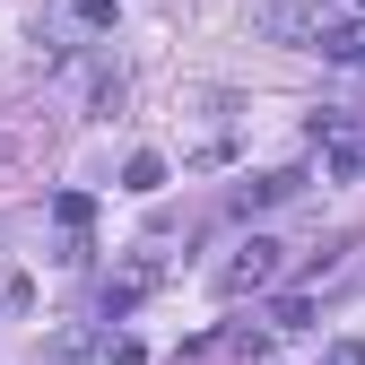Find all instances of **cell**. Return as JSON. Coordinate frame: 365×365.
<instances>
[{
    "label": "cell",
    "mask_w": 365,
    "mask_h": 365,
    "mask_svg": "<svg viewBox=\"0 0 365 365\" xmlns=\"http://www.w3.org/2000/svg\"><path fill=\"white\" fill-rule=\"evenodd\" d=\"M322 365H365V339H331V348H322Z\"/></svg>",
    "instance_id": "8fae6325"
},
{
    "label": "cell",
    "mask_w": 365,
    "mask_h": 365,
    "mask_svg": "<svg viewBox=\"0 0 365 365\" xmlns=\"http://www.w3.org/2000/svg\"><path fill=\"white\" fill-rule=\"evenodd\" d=\"M356 9H365V0H356Z\"/></svg>",
    "instance_id": "4fadbf2b"
},
{
    "label": "cell",
    "mask_w": 365,
    "mask_h": 365,
    "mask_svg": "<svg viewBox=\"0 0 365 365\" xmlns=\"http://www.w3.org/2000/svg\"><path fill=\"white\" fill-rule=\"evenodd\" d=\"M269 43H296V53H322V9H313V0H261V18H252Z\"/></svg>",
    "instance_id": "7a4b0ae2"
},
{
    "label": "cell",
    "mask_w": 365,
    "mask_h": 365,
    "mask_svg": "<svg viewBox=\"0 0 365 365\" xmlns=\"http://www.w3.org/2000/svg\"><path fill=\"white\" fill-rule=\"evenodd\" d=\"M78 9V26H113V0H70Z\"/></svg>",
    "instance_id": "7c38bea8"
},
{
    "label": "cell",
    "mask_w": 365,
    "mask_h": 365,
    "mask_svg": "<svg viewBox=\"0 0 365 365\" xmlns=\"http://www.w3.org/2000/svg\"><path fill=\"white\" fill-rule=\"evenodd\" d=\"M157 279H165V261H157V252H140V261L122 269V279H105V322H122V313L140 304V296H148Z\"/></svg>",
    "instance_id": "3957f363"
},
{
    "label": "cell",
    "mask_w": 365,
    "mask_h": 365,
    "mask_svg": "<svg viewBox=\"0 0 365 365\" xmlns=\"http://www.w3.org/2000/svg\"><path fill=\"white\" fill-rule=\"evenodd\" d=\"M322 61H339V70H365V18H348V26H322Z\"/></svg>",
    "instance_id": "277c9868"
},
{
    "label": "cell",
    "mask_w": 365,
    "mask_h": 365,
    "mask_svg": "<svg viewBox=\"0 0 365 365\" xmlns=\"http://www.w3.org/2000/svg\"><path fill=\"white\" fill-rule=\"evenodd\" d=\"M287 269V244L279 235H252V244H235V261H217V296H252V287H269Z\"/></svg>",
    "instance_id": "6da1fadb"
},
{
    "label": "cell",
    "mask_w": 365,
    "mask_h": 365,
    "mask_svg": "<svg viewBox=\"0 0 365 365\" xmlns=\"http://www.w3.org/2000/svg\"><path fill=\"white\" fill-rule=\"evenodd\" d=\"M53 217H61V235H70V252H61V261H87V217H96V209H87L78 192H61V200H53Z\"/></svg>",
    "instance_id": "8992f818"
},
{
    "label": "cell",
    "mask_w": 365,
    "mask_h": 365,
    "mask_svg": "<svg viewBox=\"0 0 365 365\" xmlns=\"http://www.w3.org/2000/svg\"><path fill=\"white\" fill-rule=\"evenodd\" d=\"M217 348H226V356H244V365H261V356H269V331H226Z\"/></svg>",
    "instance_id": "9c48e42d"
},
{
    "label": "cell",
    "mask_w": 365,
    "mask_h": 365,
    "mask_svg": "<svg viewBox=\"0 0 365 365\" xmlns=\"http://www.w3.org/2000/svg\"><path fill=\"white\" fill-rule=\"evenodd\" d=\"M105 365H148V348L140 339H105Z\"/></svg>",
    "instance_id": "30bf717a"
},
{
    "label": "cell",
    "mask_w": 365,
    "mask_h": 365,
    "mask_svg": "<svg viewBox=\"0 0 365 365\" xmlns=\"http://www.w3.org/2000/svg\"><path fill=\"white\" fill-rule=\"evenodd\" d=\"M296 182H304V174H252V182H235V209L252 217V209H269V200H287Z\"/></svg>",
    "instance_id": "5b68a950"
},
{
    "label": "cell",
    "mask_w": 365,
    "mask_h": 365,
    "mask_svg": "<svg viewBox=\"0 0 365 365\" xmlns=\"http://www.w3.org/2000/svg\"><path fill=\"white\" fill-rule=\"evenodd\" d=\"M322 130H331V174H339V182H348V174H356V165H365V148H356V140H348V130H339V113H331V122H322Z\"/></svg>",
    "instance_id": "ba28073f"
},
{
    "label": "cell",
    "mask_w": 365,
    "mask_h": 365,
    "mask_svg": "<svg viewBox=\"0 0 365 365\" xmlns=\"http://www.w3.org/2000/svg\"><path fill=\"white\" fill-rule=\"evenodd\" d=\"M122 192H165V157H157V148H140V157L122 165Z\"/></svg>",
    "instance_id": "52a82bcc"
}]
</instances>
